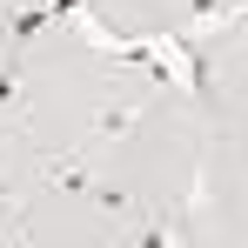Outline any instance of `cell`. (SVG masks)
<instances>
[{
  "instance_id": "6da1fadb",
  "label": "cell",
  "mask_w": 248,
  "mask_h": 248,
  "mask_svg": "<svg viewBox=\"0 0 248 248\" xmlns=\"http://www.w3.org/2000/svg\"><path fill=\"white\" fill-rule=\"evenodd\" d=\"M127 121H134V108H127V101H114V108H101V134H121Z\"/></svg>"
}]
</instances>
